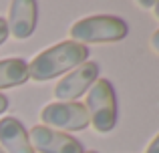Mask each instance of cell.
I'll use <instances>...</instances> for the list:
<instances>
[{
	"label": "cell",
	"mask_w": 159,
	"mask_h": 153,
	"mask_svg": "<svg viewBox=\"0 0 159 153\" xmlns=\"http://www.w3.org/2000/svg\"><path fill=\"white\" fill-rule=\"evenodd\" d=\"M89 48L75 40H65L47 51L39 52L28 65V77L34 81H48L58 75L70 73L79 65L87 63Z\"/></svg>",
	"instance_id": "cell-1"
},
{
	"label": "cell",
	"mask_w": 159,
	"mask_h": 153,
	"mask_svg": "<svg viewBox=\"0 0 159 153\" xmlns=\"http://www.w3.org/2000/svg\"><path fill=\"white\" fill-rule=\"evenodd\" d=\"M127 32L129 28L123 18L113 14H97L77 20L70 26V38L79 44L85 43L103 44V43H117V40L125 38Z\"/></svg>",
	"instance_id": "cell-2"
},
{
	"label": "cell",
	"mask_w": 159,
	"mask_h": 153,
	"mask_svg": "<svg viewBox=\"0 0 159 153\" xmlns=\"http://www.w3.org/2000/svg\"><path fill=\"white\" fill-rule=\"evenodd\" d=\"M89 121L99 133H109L117 123V97L115 89L107 79H97L87 93Z\"/></svg>",
	"instance_id": "cell-3"
},
{
	"label": "cell",
	"mask_w": 159,
	"mask_h": 153,
	"mask_svg": "<svg viewBox=\"0 0 159 153\" xmlns=\"http://www.w3.org/2000/svg\"><path fill=\"white\" fill-rule=\"evenodd\" d=\"M40 121L57 131H83L91 125L89 111L79 101H57L40 111Z\"/></svg>",
	"instance_id": "cell-4"
},
{
	"label": "cell",
	"mask_w": 159,
	"mask_h": 153,
	"mask_svg": "<svg viewBox=\"0 0 159 153\" xmlns=\"http://www.w3.org/2000/svg\"><path fill=\"white\" fill-rule=\"evenodd\" d=\"M97 77H99V65L93 61H87L57 83L54 97L58 101H77L83 93H87L95 85Z\"/></svg>",
	"instance_id": "cell-5"
},
{
	"label": "cell",
	"mask_w": 159,
	"mask_h": 153,
	"mask_svg": "<svg viewBox=\"0 0 159 153\" xmlns=\"http://www.w3.org/2000/svg\"><path fill=\"white\" fill-rule=\"evenodd\" d=\"M28 139L34 153H85L79 139H75L69 133L51 129L47 125H34L30 129Z\"/></svg>",
	"instance_id": "cell-6"
},
{
	"label": "cell",
	"mask_w": 159,
	"mask_h": 153,
	"mask_svg": "<svg viewBox=\"0 0 159 153\" xmlns=\"http://www.w3.org/2000/svg\"><path fill=\"white\" fill-rule=\"evenodd\" d=\"M39 6L34 0H14L8 10V34L14 38H28L36 28Z\"/></svg>",
	"instance_id": "cell-7"
},
{
	"label": "cell",
	"mask_w": 159,
	"mask_h": 153,
	"mask_svg": "<svg viewBox=\"0 0 159 153\" xmlns=\"http://www.w3.org/2000/svg\"><path fill=\"white\" fill-rule=\"evenodd\" d=\"M0 149L4 153H34L26 129L18 119H0Z\"/></svg>",
	"instance_id": "cell-8"
},
{
	"label": "cell",
	"mask_w": 159,
	"mask_h": 153,
	"mask_svg": "<svg viewBox=\"0 0 159 153\" xmlns=\"http://www.w3.org/2000/svg\"><path fill=\"white\" fill-rule=\"evenodd\" d=\"M28 81V63L24 59L0 61V89L18 87Z\"/></svg>",
	"instance_id": "cell-9"
},
{
	"label": "cell",
	"mask_w": 159,
	"mask_h": 153,
	"mask_svg": "<svg viewBox=\"0 0 159 153\" xmlns=\"http://www.w3.org/2000/svg\"><path fill=\"white\" fill-rule=\"evenodd\" d=\"M6 38H8V24H6L4 18H0V44H2Z\"/></svg>",
	"instance_id": "cell-10"
},
{
	"label": "cell",
	"mask_w": 159,
	"mask_h": 153,
	"mask_svg": "<svg viewBox=\"0 0 159 153\" xmlns=\"http://www.w3.org/2000/svg\"><path fill=\"white\" fill-rule=\"evenodd\" d=\"M145 153H159V133H157V137L149 143V147H147V151H145Z\"/></svg>",
	"instance_id": "cell-11"
},
{
	"label": "cell",
	"mask_w": 159,
	"mask_h": 153,
	"mask_svg": "<svg viewBox=\"0 0 159 153\" xmlns=\"http://www.w3.org/2000/svg\"><path fill=\"white\" fill-rule=\"evenodd\" d=\"M151 47H153V51L159 52V30L153 32V36H151Z\"/></svg>",
	"instance_id": "cell-12"
},
{
	"label": "cell",
	"mask_w": 159,
	"mask_h": 153,
	"mask_svg": "<svg viewBox=\"0 0 159 153\" xmlns=\"http://www.w3.org/2000/svg\"><path fill=\"white\" fill-rule=\"evenodd\" d=\"M6 109H8V99H6V95L0 93V115H2Z\"/></svg>",
	"instance_id": "cell-13"
},
{
	"label": "cell",
	"mask_w": 159,
	"mask_h": 153,
	"mask_svg": "<svg viewBox=\"0 0 159 153\" xmlns=\"http://www.w3.org/2000/svg\"><path fill=\"white\" fill-rule=\"evenodd\" d=\"M139 6H143V8H153L155 6V2H149V0H143V2H137Z\"/></svg>",
	"instance_id": "cell-14"
},
{
	"label": "cell",
	"mask_w": 159,
	"mask_h": 153,
	"mask_svg": "<svg viewBox=\"0 0 159 153\" xmlns=\"http://www.w3.org/2000/svg\"><path fill=\"white\" fill-rule=\"evenodd\" d=\"M153 12H155V16L159 18V2H155V6H153Z\"/></svg>",
	"instance_id": "cell-15"
},
{
	"label": "cell",
	"mask_w": 159,
	"mask_h": 153,
	"mask_svg": "<svg viewBox=\"0 0 159 153\" xmlns=\"http://www.w3.org/2000/svg\"><path fill=\"white\" fill-rule=\"evenodd\" d=\"M85 153H97V151H85Z\"/></svg>",
	"instance_id": "cell-16"
},
{
	"label": "cell",
	"mask_w": 159,
	"mask_h": 153,
	"mask_svg": "<svg viewBox=\"0 0 159 153\" xmlns=\"http://www.w3.org/2000/svg\"><path fill=\"white\" fill-rule=\"evenodd\" d=\"M0 153H4V151H2V149H0Z\"/></svg>",
	"instance_id": "cell-17"
}]
</instances>
